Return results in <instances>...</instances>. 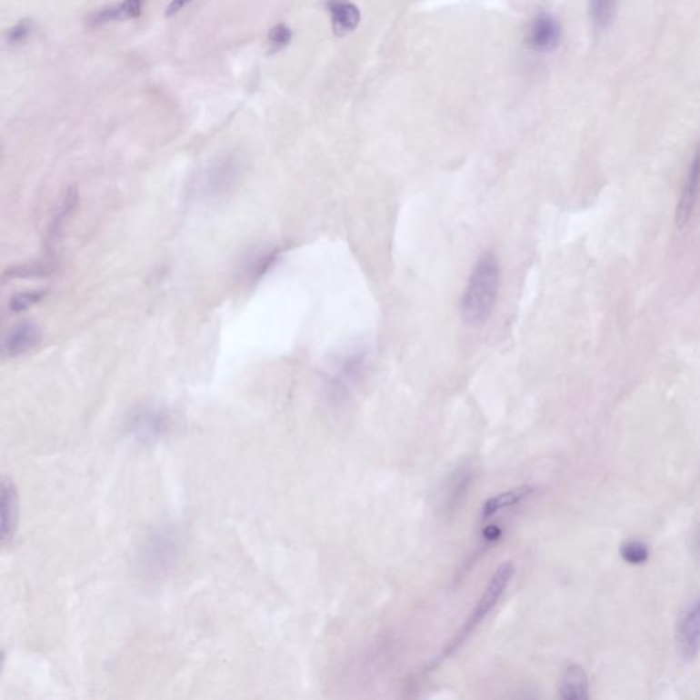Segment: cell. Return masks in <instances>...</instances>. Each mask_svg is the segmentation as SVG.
I'll return each mask as SVG.
<instances>
[{
	"instance_id": "7c38bea8",
	"label": "cell",
	"mask_w": 700,
	"mask_h": 700,
	"mask_svg": "<svg viewBox=\"0 0 700 700\" xmlns=\"http://www.w3.org/2000/svg\"><path fill=\"white\" fill-rule=\"evenodd\" d=\"M588 677L580 665H569L560 684V695L565 700L588 699Z\"/></svg>"
},
{
	"instance_id": "44dd1931",
	"label": "cell",
	"mask_w": 700,
	"mask_h": 700,
	"mask_svg": "<svg viewBox=\"0 0 700 700\" xmlns=\"http://www.w3.org/2000/svg\"><path fill=\"white\" fill-rule=\"evenodd\" d=\"M189 4H191V0H171L167 10H165V15L173 17V15H178Z\"/></svg>"
},
{
	"instance_id": "3957f363",
	"label": "cell",
	"mask_w": 700,
	"mask_h": 700,
	"mask_svg": "<svg viewBox=\"0 0 700 700\" xmlns=\"http://www.w3.org/2000/svg\"><path fill=\"white\" fill-rule=\"evenodd\" d=\"M513 576H515V565H513L512 563H509V561L501 564V565L496 568L493 577H491L490 583H488L487 587H485V593L480 596L479 602H477L476 606L472 610L468 620L464 624L460 632L453 637L452 642H450L449 645H446V648L442 651V654L438 656V659H436L435 664H439L442 659L447 658V656L455 653V650L460 648L461 645L471 636L472 632L482 624V621L490 615L491 610L496 606L499 599L504 595L507 585L512 582Z\"/></svg>"
},
{
	"instance_id": "52a82bcc",
	"label": "cell",
	"mask_w": 700,
	"mask_h": 700,
	"mask_svg": "<svg viewBox=\"0 0 700 700\" xmlns=\"http://www.w3.org/2000/svg\"><path fill=\"white\" fill-rule=\"evenodd\" d=\"M240 177V165L235 159H225L214 165L203 180V191L208 196H221L232 191Z\"/></svg>"
},
{
	"instance_id": "ac0fdd59",
	"label": "cell",
	"mask_w": 700,
	"mask_h": 700,
	"mask_svg": "<svg viewBox=\"0 0 700 700\" xmlns=\"http://www.w3.org/2000/svg\"><path fill=\"white\" fill-rule=\"evenodd\" d=\"M290 42H292V31L284 24L274 26L268 34L270 53H278V51L284 50Z\"/></svg>"
},
{
	"instance_id": "ba28073f",
	"label": "cell",
	"mask_w": 700,
	"mask_h": 700,
	"mask_svg": "<svg viewBox=\"0 0 700 700\" xmlns=\"http://www.w3.org/2000/svg\"><path fill=\"white\" fill-rule=\"evenodd\" d=\"M677 645L685 661H692L700 653V605L685 613L678 624Z\"/></svg>"
},
{
	"instance_id": "d6986e66",
	"label": "cell",
	"mask_w": 700,
	"mask_h": 700,
	"mask_svg": "<svg viewBox=\"0 0 700 700\" xmlns=\"http://www.w3.org/2000/svg\"><path fill=\"white\" fill-rule=\"evenodd\" d=\"M45 293L42 290H35V292L18 293L15 297L10 300V309L13 312L25 311V309L31 308L35 304L39 303Z\"/></svg>"
},
{
	"instance_id": "277c9868",
	"label": "cell",
	"mask_w": 700,
	"mask_h": 700,
	"mask_svg": "<svg viewBox=\"0 0 700 700\" xmlns=\"http://www.w3.org/2000/svg\"><path fill=\"white\" fill-rule=\"evenodd\" d=\"M700 191V146L692 157L691 165L686 174L685 183L681 189L680 200L675 210V225L680 229L685 227L691 221L692 214L696 207L697 197Z\"/></svg>"
},
{
	"instance_id": "ffe728a7",
	"label": "cell",
	"mask_w": 700,
	"mask_h": 700,
	"mask_svg": "<svg viewBox=\"0 0 700 700\" xmlns=\"http://www.w3.org/2000/svg\"><path fill=\"white\" fill-rule=\"evenodd\" d=\"M32 31H34V24L29 20L20 21L17 25L13 26L9 32H7V42L10 45H17L25 42L29 36H31Z\"/></svg>"
},
{
	"instance_id": "8fae6325",
	"label": "cell",
	"mask_w": 700,
	"mask_h": 700,
	"mask_svg": "<svg viewBox=\"0 0 700 700\" xmlns=\"http://www.w3.org/2000/svg\"><path fill=\"white\" fill-rule=\"evenodd\" d=\"M78 194L77 189H67L66 194L62 197L59 202L58 207H56L55 213H54L53 219H51L50 226H48L47 232V245L48 248H53L56 243H58L59 237H61L62 230H64L65 225L69 221L70 216L75 213V207H77Z\"/></svg>"
},
{
	"instance_id": "7a4b0ae2",
	"label": "cell",
	"mask_w": 700,
	"mask_h": 700,
	"mask_svg": "<svg viewBox=\"0 0 700 700\" xmlns=\"http://www.w3.org/2000/svg\"><path fill=\"white\" fill-rule=\"evenodd\" d=\"M370 362L371 347L367 344L354 345L334 357L323 375V386L327 397L333 403L344 401L352 387L362 381Z\"/></svg>"
},
{
	"instance_id": "9a60e30c",
	"label": "cell",
	"mask_w": 700,
	"mask_h": 700,
	"mask_svg": "<svg viewBox=\"0 0 700 700\" xmlns=\"http://www.w3.org/2000/svg\"><path fill=\"white\" fill-rule=\"evenodd\" d=\"M617 0H590V15L594 25L606 29L612 25L615 15Z\"/></svg>"
},
{
	"instance_id": "8992f818",
	"label": "cell",
	"mask_w": 700,
	"mask_h": 700,
	"mask_svg": "<svg viewBox=\"0 0 700 700\" xmlns=\"http://www.w3.org/2000/svg\"><path fill=\"white\" fill-rule=\"evenodd\" d=\"M42 341V330L31 322L20 323L6 334L2 345V354L6 357H17L28 354Z\"/></svg>"
},
{
	"instance_id": "e0dca14e",
	"label": "cell",
	"mask_w": 700,
	"mask_h": 700,
	"mask_svg": "<svg viewBox=\"0 0 700 700\" xmlns=\"http://www.w3.org/2000/svg\"><path fill=\"white\" fill-rule=\"evenodd\" d=\"M621 557L632 565H642L650 557L648 547L639 541H629L621 546Z\"/></svg>"
},
{
	"instance_id": "5b68a950",
	"label": "cell",
	"mask_w": 700,
	"mask_h": 700,
	"mask_svg": "<svg viewBox=\"0 0 700 700\" xmlns=\"http://www.w3.org/2000/svg\"><path fill=\"white\" fill-rule=\"evenodd\" d=\"M560 23L547 13H539L527 32L528 47L536 53H552L560 45Z\"/></svg>"
},
{
	"instance_id": "7402d4cb",
	"label": "cell",
	"mask_w": 700,
	"mask_h": 700,
	"mask_svg": "<svg viewBox=\"0 0 700 700\" xmlns=\"http://www.w3.org/2000/svg\"><path fill=\"white\" fill-rule=\"evenodd\" d=\"M699 605H700V602H699Z\"/></svg>"
},
{
	"instance_id": "9c48e42d",
	"label": "cell",
	"mask_w": 700,
	"mask_h": 700,
	"mask_svg": "<svg viewBox=\"0 0 700 700\" xmlns=\"http://www.w3.org/2000/svg\"><path fill=\"white\" fill-rule=\"evenodd\" d=\"M144 0H124L121 5L116 6L105 7L97 10L94 15H89L88 26H100L105 24L113 23V21L129 20V18H138L143 13Z\"/></svg>"
},
{
	"instance_id": "4fadbf2b",
	"label": "cell",
	"mask_w": 700,
	"mask_h": 700,
	"mask_svg": "<svg viewBox=\"0 0 700 700\" xmlns=\"http://www.w3.org/2000/svg\"><path fill=\"white\" fill-rule=\"evenodd\" d=\"M167 425V417L160 411L144 409L133 419L132 430L137 438L152 439L159 436Z\"/></svg>"
},
{
	"instance_id": "6da1fadb",
	"label": "cell",
	"mask_w": 700,
	"mask_h": 700,
	"mask_svg": "<svg viewBox=\"0 0 700 700\" xmlns=\"http://www.w3.org/2000/svg\"><path fill=\"white\" fill-rule=\"evenodd\" d=\"M499 287V265L491 252H485L472 268L461 300L464 322L480 325L490 319Z\"/></svg>"
},
{
	"instance_id": "5bb4252c",
	"label": "cell",
	"mask_w": 700,
	"mask_h": 700,
	"mask_svg": "<svg viewBox=\"0 0 700 700\" xmlns=\"http://www.w3.org/2000/svg\"><path fill=\"white\" fill-rule=\"evenodd\" d=\"M533 487H530V485H521V487L515 488V490L506 491V493L493 496V498L488 499V501H485V504L483 505V518L485 520V518L491 517V515L501 512V510L506 509V507L515 506V505L525 501V499H527L528 496L533 495Z\"/></svg>"
},
{
	"instance_id": "2e32d148",
	"label": "cell",
	"mask_w": 700,
	"mask_h": 700,
	"mask_svg": "<svg viewBox=\"0 0 700 700\" xmlns=\"http://www.w3.org/2000/svg\"><path fill=\"white\" fill-rule=\"evenodd\" d=\"M278 249H265V251H260L254 255L246 265V273H248L249 278L259 279L260 276L265 275L278 259Z\"/></svg>"
},
{
	"instance_id": "30bf717a",
	"label": "cell",
	"mask_w": 700,
	"mask_h": 700,
	"mask_svg": "<svg viewBox=\"0 0 700 700\" xmlns=\"http://www.w3.org/2000/svg\"><path fill=\"white\" fill-rule=\"evenodd\" d=\"M328 12L333 23L334 34L338 36L352 34L359 26L360 12L355 5L342 0H331Z\"/></svg>"
}]
</instances>
